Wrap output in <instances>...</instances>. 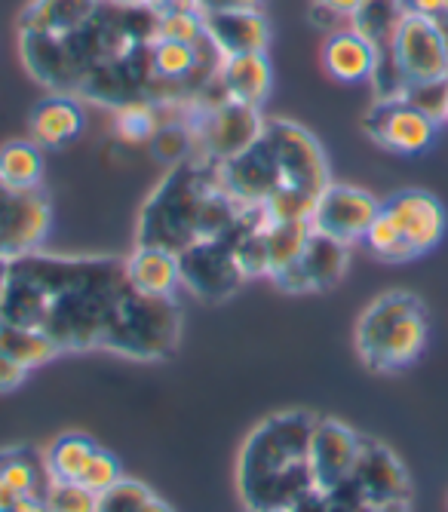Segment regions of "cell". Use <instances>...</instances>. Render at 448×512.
Masks as SVG:
<instances>
[{"label": "cell", "instance_id": "50", "mask_svg": "<svg viewBox=\"0 0 448 512\" xmlns=\"http://www.w3.org/2000/svg\"><path fill=\"white\" fill-rule=\"evenodd\" d=\"M436 25H439V31H442V40H445V50H448V13H442V16L436 19Z\"/></svg>", "mask_w": 448, "mask_h": 512}, {"label": "cell", "instance_id": "6", "mask_svg": "<svg viewBox=\"0 0 448 512\" xmlns=\"http://www.w3.org/2000/svg\"><path fill=\"white\" fill-rule=\"evenodd\" d=\"M264 142L271 145L283 188H295L317 200L329 184L332 169L317 135L292 120H264Z\"/></svg>", "mask_w": 448, "mask_h": 512}, {"label": "cell", "instance_id": "10", "mask_svg": "<svg viewBox=\"0 0 448 512\" xmlns=\"http://www.w3.org/2000/svg\"><path fill=\"white\" fill-rule=\"evenodd\" d=\"M381 212V200L369 194L366 188H356V184H329V188L317 197L310 215L313 234H323L329 240H338L344 246L363 243L366 230Z\"/></svg>", "mask_w": 448, "mask_h": 512}, {"label": "cell", "instance_id": "12", "mask_svg": "<svg viewBox=\"0 0 448 512\" xmlns=\"http://www.w3.org/2000/svg\"><path fill=\"white\" fill-rule=\"evenodd\" d=\"M53 212L40 191H19L0 181V255L19 258L37 252L50 234Z\"/></svg>", "mask_w": 448, "mask_h": 512}, {"label": "cell", "instance_id": "37", "mask_svg": "<svg viewBox=\"0 0 448 512\" xmlns=\"http://www.w3.org/2000/svg\"><path fill=\"white\" fill-rule=\"evenodd\" d=\"M313 206L317 200L295 191V188H280L267 197V203L261 206L264 218L267 221H310L313 215Z\"/></svg>", "mask_w": 448, "mask_h": 512}, {"label": "cell", "instance_id": "47", "mask_svg": "<svg viewBox=\"0 0 448 512\" xmlns=\"http://www.w3.org/2000/svg\"><path fill=\"white\" fill-rule=\"evenodd\" d=\"M366 512H412V500H393V503L366 506Z\"/></svg>", "mask_w": 448, "mask_h": 512}, {"label": "cell", "instance_id": "11", "mask_svg": "<svg viewBox=\"0 0 448 512\" xmlns=\"http://www.w3.org/2000/svg\"><path fill=\"white\" fill-rule=\"evenodd\" d=\"M264 132V120L258 108L240 102H218L197 123V151L212 163H224L243 151H249Z\"/></svg>", "mask_w": 448, "mask_h": 512}, {"label": "cell", "instance_id": "21", "mask_svg": "<svg viewBox=\"0 0 448 512\" xmlns=\"http://www.w3.org/2000/svg\"><path fill=\"white\" fill-rule=\"evenodd\" d=\"M212 80L224 92V102L258 108L267 99V92H271V62H267L264 53L224 56Z\"/></svg>", "mask_w": 448, "mask_h": 512}, {"label": "cell", "instance_id": "24", "mask_svg": "<svg viewBox=\"0 0 448 512\" xmlns=\"http://www.w3.org/2000/svg\"><path fill=\"white\" fill-rule=\"evenodd\" d=\"M218 53L215 46L206 40H200L197 46L188 43H175V40H163L154 37L148 46V65H151V77L166 80V83H185L194 74H200L206 56Z\"/></svg>", "mask_w": 448, "mask_h": 512}, {"label": "cell", "instance_id": "7", "mask_svg": "<svg viewBox=\"0 0 448 512\" xmlns=\"http://www.w3.org/2000/svg\"><path fill=\"white\" fill-rule=\"evenodd\" d=\"M390 56L409 89L448 80V50H445V40H442L436 19H427L409 10L406 19L396 28Z\"/></svg>", "mask_w": 448, "mask_h": 512}, {"label": "cell", "instance_id": "45", "mask_svg": "<svg viewBox=\"0 0 448 512\" xmlns=\"http://www.w3.org/2000/svg\"><path fill=\"white\" fill-rule=\"evenodd\" d=\"M0 512H47V503H43V497H22L16 506L0 509Z\"/></svg>", "mask_w": 448, "mask_h": 512}, {"label": "cell", "instance_id": "43", "mask_svg": "<svg viewBox=\"0 0 448 512\" xmlns=\"http://www.w3.org/2000/svg\"><path fill=\"white\" fill-rule=\"evenodd\" d=\"M148 10L172 13V10H203V7H200V0H148Z\"/></svg>", "mask_w": 448, "mask_h": 512}, {"label": "cell", "instance_id": "26", "mask_svg": "<svg viewBox=\"0 0 448 512\" xmlns=\"http://www.w3.org/2000/svg\"><path fill=\"white\" fill-rule=\"evenodd\" d=\"M0 353L16 359L19 365H25L31 371V368L53 362L62 350L50 335H43L40 329H28V325H16V322L0 319Z\"/></svg>", "mask_w": 448, "mask_h": 512}, {"label": "cell", "instance_id": "23", "mask_svg": "<svg viewBox=\"0 0 448 512\" xmlns=\"http://www.w3.org/2000/svg\"><path fill=\"white\" fill-rule=\"evenodd\" d=\"M86 126V114L80 108V102L74 96H50L34 105L31 117H28V129H31V142L37 148H62L83 132Z\"/></svg>", "mask_w": 448, "mask_h": 512}, {"label": "cell", "instance_id": "3", "mask_svg": "<svg viewBox=\"0 0 448 512\" xmlns=\"http://www.w3.org/2000/svg\"><path fill=\"white\" fill-rule=\"evenodd\" d=\"M317 414L292 408L258 421L237 457V491L246 512L295 509L313 494L310 436Z\"/></svg>", "mask_w": 448, "mask_h": 512}, {"label": "cell", "instance_id": "46", "mask_svg": "<svg viewBox=\"0 0 448 512\" xmlns=\"http://www.w3.org/2000/svg\"><path fill=\"white\" fill-rule=\"evenodd\" d=\"M10 273H13V258L0 255V307H4L7 289H10Z\"/></svg>", "mask_w": 448, "mask_h": 512}, {"label": "cell", "instance_id": "22", "mask_svg": "<svg viewBox=\"0 0 448 512\" xmlns=\"http://www.w3.org/2000/svg\"><path fill=\"white\" fill-rule=\"evenodd\" d=\"M102 7L105 0H34L22 13L19 25L22 34L68 37L93 22Z\"/></svg>", "mask_w": 448, "mask_h": 512}, {"label": "cell", "instance_id": "44", "mask_svg": "<svg viewBox=\"0 0 448 512\" xmlns=\"http://www.w3.org/2000/svg\"><path fill=\"white\" fill-rule=\"evenodd\" d=\"M203 13L209 10H237V7H258V0H200Z\"/></svg>", "mask_w": 448, "mask_h": 512}, {"label": "cell", "instance_id": "53", "mask_svg": "<svg viewBox=\"0 0 448 512\" xmlns=\"http://www.w3.org/2000/svg\"><path fill=\"white\" fill-rule=\"evenodd\" d=\"M445 123H448V117H445Z\"/></svg>", "mask_w": 448, "mask_h": 512}, {"label": "cell", "instance_id": "9", "mask_svg": "<svg viewBox=\"0 0 448 512\" xmlns=\"http://www.w3.org/2000/svg\"><path fill=\"white\" fill-rule=\"evenodd\" d=\"M363 126L372 142L381 145L384 151L415 157V154H424L436 142L442 123L424 114L409 99H375Z\"/></svg>", "mask_w": 448, "mask_h": 512}, {"label": "cell", "instance_id": "20", "mask_svg": "<svg viewBox=\"0 0 448 512\" xmlns=\"http://www.w3.org/2000/svg\"><path fill=\"white\" fill-rule=\"evenodd\" d=\"M123 267H126V283L132 292L169 298L182 286V264H178V255L157 249V246H136L123 258Z\"/></svg>", "mask_w": 448, "mask_h": 512}, {"label": "cell", "instance_id": "34", "mask_svg": "<svg viewBox=\"0 0 448 512\" xmlns=\"http://www.w3.org/2000/svg\"><path fill=\"white\" fill-rule=\"evenodd\" d=\"M157 37L197 46L200 40H206V13L203 10L157 13Z\"/></svg>", "mask_w": 448, "mask_h": 512}, {"label": "cell", "instance_id": "2", "mask_svg": "<svg viewBox=\"0 0 448 512\" xmlns=\"http://www.w3.org/2000/svg\"><path fill=\"white\" fill-rule=\"evenodd\" d=\"M243 215L246 206L224 191L218 163L197 154L175 163L145 200L136 246L182 255L197 243L228 240Z\"/></svg>", "mask_w": 448, "mask_h": 512}, {"label": "cell", "instance_id": "38", "mask_svg": "<svg viewBox=\"0 0 448 512\" xmlns=\"http://www.w3.org/2000/svg\"><path fill=\"white\" fill-rule=\"evenodd\" d=\"M123 479V470H120V460L108 451V448H96V454L89 457L86 463V470L80 476V482L89 488V491H96V494H105L108 488H114L117 482Z\"/></svg>", "mask_w": 448, "mask_h": 512}, {"label": "cell", "instance_id": "48", "mask_svg": "<svg viewBox=\"0 0 448 512\" xmlns=\"http://www.w3.org/2000/svg\"><path fill=\"white\" fill-rule=\"evenodd\" d=\"M19 500H22V494L13 491L4 479H0V509H10V506H16Z\"/></svg>", "mask_w": 448, "mask_h": 512}, {"label": "cell", "instance_id": "29", "mask_svg": "<svg viewBox=\"0 0 448 512\" xmlns=\"http://www.w3.org/2000/svg\"><path fill=\"white\" fill-rule=\"evenodd\" d=\"M313 234L310 221H267L264 218V243H267V264H271L274 276L280 270H286L289 264H295L307 246Z\"/></svg>", "mask_w": 448, "mask_h": 512}, {"label": "cell", "instance_id": "19", "mask_svg": "<svg viewBox=\"0 0 448 512\" xmlns=\"http://www.w3.org/2000/svg\"><path fill=\"white\" fill-rule=\"evenodd\" d=\"M378 65V50L353 28H338L323 43V68L338 83H369Z\"/></svg>", "mask_w": 448, "mask_h": 512}, {"label": "cell", "instance_id": "15", "mask_svg": "<svg viewBox=\"0 0 448 512\" xmlns=\"http://www.w3.org/2000/svg\"><path fill=\"white\" fill-rule=\"evenodd\" d=\"M350 267V246L329 240L323 234H310L301 258L289 264L286 270L274 273L271 279L292 295H310V292H326L338 286Z\"/></svg>", "mask_w": 448, "mask_h": 512}, {"label": "cell", "instance_id": "16", "mask_svg": "<svg viewBox=\"0 0 448 512\" xmlns=\"http://www.w3.org/2000/svg\"><path fill=\"white\" fill-rule=\"evenodd\" d=\"M218 175H221L224 191H228L246 209L264 206L267 197L283 188L277 160L271 154V145L264 142V135L258 138V142L249 151L218 163Z\"/></svg>", "mask_w": 448, "mask_h": 512}, {"label": "cell", "instance_id": "13", "mask_svg": "<svg viewBox=\"0 0 448 512\" xmlns=\"http://www.w3.org/2000/svg\"><path fill=\"white\" fill-rule=\"evenodd\" d=\"M178 264H182V286L203 301L234 298L246 279L231 240L197 243L178 255Z\"/></svg>", "mask_w": 448, "mask_h": 512}, {"label": "cell", "instance_id": "5", "mask_svg": "<svg viewBox=\"0 0 448 512\" xmlns=\"http://www.w3.org/2000/svg\"><path fill=\"white\" fill-rule=\"evenodd\" d=\"M182 322L185 313L175 295L157 298L129 289L108 325L102 347L132 362H163L178 350Z\"/></svg>", "mask_w": 448, "mask_h": 512}, {"label": "cell", "instance_id": "33", "mask_svg": "<svg viewBox=\"0 0 448 512\" xmlns=\"http://www.w3.org/2000/svg\"><path fill=\"white\" fill-rule=\"evenodd\" d=\"M369 252L381 261H390V264H402V261H412V249L406 246V240H402V230L399 224L393 221V215L384 209V200H381V212L375 215V221L369 224L366 230V240Z\"/></svg>", "mask_w": 448, "mask_h": 512}, {"label": "cell", "instance_id": "42", "mask_svg": "<svg viewBox=\"0 0 448 512\" xmlns=\"http://www.w3.org/2000/svg\"><path fill=\"white\" fill-rule=\"evenodd\" d=\"M409 10L412 13H421L427 19H439L442 13H448V0H412Z\"/></svg>", "mask_w": 448, "mask_h": 512}, {"label": "cell", "instance_id": "30", "mask_svg": "<svg viewBox=\"0 0 448 512\" xmlns=\"http://www.w3.org/2000/svg\"><path fill=\"white\" fill-rule=\"evenodd\" d=\"M43 178V154L34 142L16 138L0 148V181L19 191H40Z\"/></svg>", "mask_w": 448, "mask_h": 512}, {"label": "cell", "instance_id": "1", "mask_svg": "<svg viewBox=\"0 0 448 512\" xmlns=\"http://www.w3.org/2000/svg\"><path fill=\"white\" fill-rule=\"evenodd\" d=\"M129 292L126 267L111 255L28 252L13 258L0 319L50 335L62 353L96 350Z\"/></svg>", "mask_w": 448, "mask_h": 512}, {"label": "cell", "instance_id": "36", "mask_svg": "<svg viewBox=\"0 0 448 512\" xmlns=\"http://www.w3.org/2000/svg\"><path fill=\"white\" fill-rule=\"evenodd\" d=\"M154 151L160 160L166 163H182L191 157V151L197 148V135H194V126H185V123H163L160 132L154 135Z\"/></svg>", "mask_w": 448, "mask_h": 512}, {"label": "cell", "instance_id": "49", "mask_svg": "<svg viewBox=\"0 0 448 512\" xmlns=\"http://www.w3.org/2000/svg\"><path fill=\"white\" fill-rule=\"evenodd\" d=\"M108 7H126V10H139L148 7V0H105Z\"/></svg>", "mask_w": 448, "mask_h": 512}, {"label": "cell", "instance_id": "28", "mask_svg": "<svg viewBox=\"0 0 448 512\" xmlns=\"http://www.w3.org/2000/svg\"><path fill=\"white\" fill-rule=\"evenodd\" d=\"M0 479L22 497H43L50 485L47 463L28 448H7L0 451Z\"/></svg>", "mask_w": 448, "mask_h": 512}, {"label": "cell", "instance_id": "27", "mask_svg": "<svg viewBox=\"0 0 448 512\" xmlns=\"http://www.w3.org/2000/svg\"><path fill=\"white\" fill-rule=\"evenodd\" d=\"M96 442L83 433H65L59 436L47 451H43V463H47L50 482H80L89 457L96 454Z\"/></svg>", "mask_w": 448, "mask_h": 512}, {"label": "cell", "instance_id": "39", "mask_svg": "<svg viewBox=\"0 0 448 512\" xmlns=\"http://www.w3.org/2000/svg\"><path fill=\"white\" fill-rule=\"evenodd\" d=\"M292 512H366V506L350 491H341V494H317L313 491Z\"/></svg>", "mask_w": 448, "mask_h": 512}, {"label": "cell", "instance_id": "31", "mask_svg": "<svg viewBox=\"0 0 448 512\" xmlns=\"http://www.w3.org/2000/svg\"><path fill=\"white\" fill-rule=\"evenodd\" d=\"M160 126H163L160 108L154 102H148V99L126 102L114 114V132H117L120 142H126V145L154 142V135L160 132Z\"/></svg>", "mask_w": 448, "mask_h": 512}, {"label": "cell", "instance_id": "32", "mask_svg": "<svg viewBox=\"0 0 448 512\" xmlns=\"http://www.w3.org/2000/svg\"><path fill=\"white\" fill-rule=\"evenodd\" d=\"M96 512H172V506L160 494H154L145 482L120 479L114 488L99 494Z\"/></svg>", "mask_w": 448, "mask_h": 512}, {"label": "cell", "instance_id": "25", "mask_svg": "<svg viewBox=\"0 0 448 512\" xmlns=\"http://www.w3.org/2000/svg\"><path fill=\"white\" fill-rule=\"evenodd\" d=\"M406 13H409L406 0H363L350 16V28L360 31L378 53H390V43Z\"/></svg>", "mask_w": 448, "mask_h": 512}, {"label": "cell", "instance_id": "35", "mask_svg": "<svg viewBox=\"0 0 448 512\" xmlns=\"http://www.w3.org/2000/svg\"><path fill=\"white\" fill-rule=\"evenodd\" d=\"M43 503H47V512H96L99 494L83 482H50Z\"/></svg>", "mask_w": 448, "mask_h": 512}, {"label": "cell", "instance_id": "4", "mask_svg": "<svg viewBox=\"0 0 448 512\" xmlns=\"http://www.w3.org/2000/svg\"><path fill=\"white\" fill-rule=\"evenodd\" d=\"M430 338V316L415 292L390 289L366 304L356 319L353 347L366 368L378 375L402 371L421 359Z\"/></svg>", "mask_w": 448, "mask_h": 512}, {"label": "cell", "instance_id": "51", "mask_svg": "<svg viewBox=\"0 0 448 512\" xmlns=\"http://www.w3.org/2000/svg\"><path fill=\"white\" fill-rule=\"evenodd\" d=\"M271 512H292V509H271Z\"/></svg>", "mask_w": 448, "mask_h": 512}, {"label": "cell", "instance_id": "18", "mask_svg": "<svg viewBox=\"0 0 448 512\" xmlns=\"http://www.w3.org/2000/svg\"><path fill=\"white\" fill-rule=\"evenodd\" d=\"M206 37L224 56H249L264 53L271 43V25L258 13V7L237 10H209L206 13Z\"/></svg>", "mask_w": 448, "mask_h": 512}, {"label": "cell", "instance_id": "52", "mask_svg": "<svg viewBox=\"0 0 448 512\" xmlns=\"http://www.w3.org/2000/svg\"><path fill=\"white\" fill-rule=\"evenodd\" d=\"M406 4H412V0H406Z\"/></svg>", "mask_w": 448, "mask_h": 512}, {"label": "cell", "instance_id": "41", "mask_svg": "<svg viewBox=\"0 0 448 512\" xmlns=\"http://www.w3.org/2000/svg\"><path fill=\"white\" fill-rule=\"evenodd\" d=\"M360 4H363V0H313V7L329 10V13L338 16V19H350L353 10L360 7Z\"/></svg>", "mask_w": 448, "mask_h": 512}, {"label": "cell", "instance_id": "17", "mask_svg": "<svg viewBox=\"0 0 448 512\" xmlns=\"http://www.w3.org/2000/svg\"><path fill=\"white\" fill-rule=\"evenodd\" d=\"M384 209L399 224L402 240H406V246L412 249L415 258L433 252L445 240L448 212H445V206L433 194L418 191V188L399 191L390 200H384Z\"/></svg>", "mask_w": 448, "mask_h": 512}, {"label": "cell", "instance_id": "8", "mask_svg": "<svg viewBox=\"0 0 448 512\" xmlns=\"http://www.w3.org/2000/svg\"><path fill=\"white\" fill-rule=\"evenodd\" d=\"M363 436L338 417H317L310 436V479L317 494H341L356 470Z\"/></svg>", "mask_w": 448, "mask_h": 512}, {"label": "cell", "instance_id": "14", "mask_svg": "<svg viewBox=\"0 0 448 512\" xmlns=\"http://www.w3.org/2000/svg\"><path fill=\"white\" fill-rule=\"evenodd\" d=\"M350 491L363 506H378V503H393V500H412V479L406 463H402L384 442L366 439L363 436V451L356 460V470Z\"/></svg>", "mask_w": 448, "mask_h": 512}, {"label": "cell", "instance_id": "40", "mask_svg": "<svg viewBox=\"0 0 448 512\" xmlns=\"http://www.w3.org/2000/svg\"><path fill=\"white\" fill-rule=\"evenodd\" d=\"M25 378H28V368L19 365L16 359H10V356L0 353V393H13V390H19V387L25 384Z\"/></svg>", "mask_w": 448, "mask_h": 512}]
</instances>
